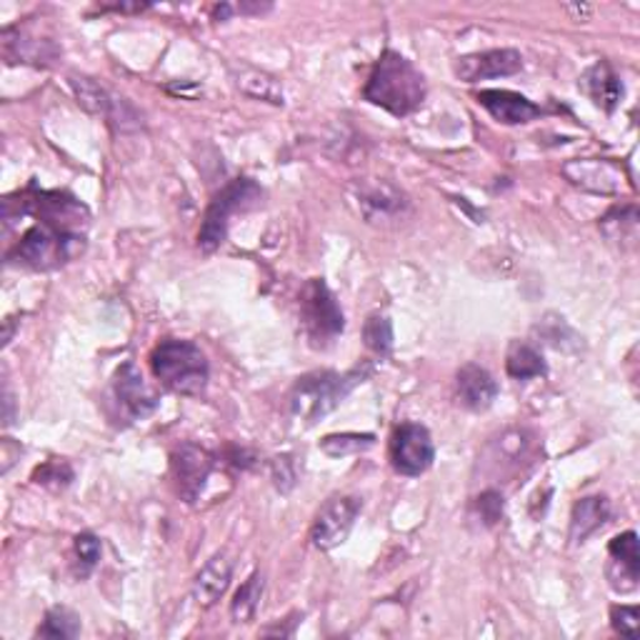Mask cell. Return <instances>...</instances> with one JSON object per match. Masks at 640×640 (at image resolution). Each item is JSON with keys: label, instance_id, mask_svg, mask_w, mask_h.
<instances>
[{"label": "cell", "instance_id": "obj_1", "mask_svg": "<svg viewBox=\"0 0 640 640\" xmlns=\"http://www.w3.org/2000/svg\"><path fill=\"white\" fill-rule=\"evenodd\" d=\"M426 93L428 86L423 73L406 56H400L398 50H386L378 58L363 90L368 103L383 108L398 118L410 116L423 106Z\"/></svg>", "mask_w": 640, "mask_h": 640}, {"label": "cell", "instance_id": "obj_2", "mask_svg": "<svg viewBox=\"0 0 640 640\" xmlns=\"http://www.w3.org/2000/svg\"><path fill=\"white\" fill-rule=\"evenodd\" d=\"M366 376H370L368 366L353 368L346 376L330 373V370L303 376L293 386V390H290V413L300 420H306L308 426H313L320 418L333 413V410L348 398L350 390L358 383H363Z\"/></svg>", "mask_w": 640, "mask_h": 640}, {"label": "cell", "instance_id": "obj_3", "mask_svg": "<svg viewBox=\"0 0 640 640\" xmlns=\"http://www.w3.org/2000/svg\"><path fill=\"white\" fill-rule=\"evenodd\" d=\"M153 376L178 396H200L208 386V360L190 340L168 338L150 353Z\"/></svg>", "mask_w": 640, "mask_h": 640}, {"label": "cell", "instance_id": "obj_4", "mask_svg": "<svg viewBox=\"0 0 640 640\" xmlns=\"http://www.w3.org/2000/svg\"><path fill=\"white\" fill-rule=\"evenodd\" d=\"M83 233H68V230L38 223L18 240V246L10 250L8 258L18 266L33 270H53L66 266L68 260H73L78 253H83Z\"/></svg>", "mask_w": 640, "mask_h": 640}, {"label": "cell", "instance_id": "obj_5", "mask_svg": "<svg viewBox=\"0 0 640 640\" xmlns=\"http://www.w3.org/2000/svg\"><path fill=\"white\" fill-rule=\"evenodd\" d=\"M260 198H263V190H260L256 180L250 178L230 180L206 210L203 226L198 230L200 250H203V253H213L216 248L223 246L230 218L236 213H243V210L256 208L260 203Z\"/></svg>", "mask_w": 640, "mask_h": 640}, {"label": "cell", "instance_id": "obj_6", "mask_svg": "<svg viewBox=\"0 0 640 640\" xmlns=\"http://www.w3.org/2000/svg\"><path fill=\"white\" fill-rule=\"evenodd\" d=\"M18 216H33L38 223L83 236L90 220L88 208L73 196L58 193V190H36V188H28L26 193H20Z\"/></svg>", "mask_w": 640, "mask_h": 640}, {"label": "cell", "instance_id": "obj_7", "mask_svg": "<svg viewBox=\"0 0 640 640\" xmlns=\"http://www.w3.org/2000/svg\"><path fill=\"white\" fill-rule=\"evenodd\" d=\"M300 316H303V326L308 336L316 343H330V340L343 333V310H340L336 296L330 293L326 280L313 278L303 288L300 296Z\"/></svg>", "mask_w": 640, "mask_h": 640}, {"label": "cell", "instance_id": "obj_8", "mask_svg": "<svg viewBox=\"0 0 640 640\" xmlns=\"http://www.w3.org/2000/svg\"><path fill=\"white\" fill-rule=\"evenodd\" d=\"M390 460L400 476H423L436 460V446L428 428L418 423L398 426L390 440Z\"/></svg>", "mask_w": 640, "mask_h": 640}, {"label": "cell", "instance_id": "obj_9", "mask_svg": "<svg viewBox=\"0 0 640 640\" xmlns=\"http://www.w3.org/2000/svg\"><path fill=\"white\" fill-rule=\"evenodd\" d=\"M70 88L78 98V103L83 106L88 113L106 118L108 123H113L120 130H133L140 128V116L130 108L123 98H116L108 88L96 83L88 76H70Z\"/></svg>", "mask_w": 640, "mask_h": 640}, {"label": "cell", "instance_id": "obj_10", "mask_svg": "<svg viewBox=\"0 0 640 640\" xmlns=\"http://www.w3.org/2000/svg\"><path fill=\"white\" fill-rule=\"evenodd\" d=\"M360 508H363V500L353 496L328 500L316 516L313 528H310L313 546L320 550H333L340 543H346V538L356 526V518L360 516Z\"/></svg>", "mask_w": 640, "mask_h": 640}, {"label": "cell", "instance_id": "obj_11", "mask_svg": "<svg viewBox=\"0 0 640 640\" xmlns=\"http://www.w3.org/2000/svg\"><path fill=\"white\" fill-rule=\"evenodd\" d=\"M170 466H173V478L180 498H183L186 503H196L208 483L210 470H213V456L200 446L186 443L176 450Z\"/></svg>", "mask_w": 640, "mask_h": 640}, {"label": "cell", "instance_id": "obj_12", "mask_svg": "<svg viewBox=\"0 0 640 640\" xmlns=\"http://www.w3.org/2000/svg\"><path fill=\"white\" fill-rule=\"evenodd\" d=\"M563 176L570 183L598 196H620L626 176L616 163L598 158H576L563 166Z\"/></svg>", "mask_w": 640, "mask_h": 640}, {"label": "cell", "instance_id": "obj_13", "mask_svg": "<svg viewBox=\"0 0 640 640\" xmlns=\"http://www.w3.org/2000/svg\"><path fill=\"white\" fill-rule=\"evenodd\" d=\"M523 68V58L518 50L500 48V50H486V53L466 56L456 63V73L466 83H478V80L500 78V76H516Z\"/></svg>", "mask_w": 640, "mask_h": 640}, {"label": "cell", "instance_id": "obj_14", "mask_svg": "<svg viewBox=\"0 0 640 640\" xmlns=\"http://www.w3.org/2000/svg\"><path fill=\"white\" fill-rule=\"evenodd\" d=\"M608 553H610L608 566L610 586L620 590V593H628V590H633L638 586L640 578V553L636 530H626V533H620L610 540Z\"/></svg>", "mask_w": 640, "mask_h": 640}, {"label": "cell", "instance_id": "obj_15", "mask_svg": "<svg viewBox=\"0 0 640 640\" xmlns=\"http://www.w3.org/2000/svg\"><path fill=\"white\" fill-rule=\"evenodd\" d=\"M113 390H116V398L120 400V406H123L130 413V418H136V420L153 413L160 403L158 396L153 393V388L146 383L143 376H140V370L133 363L120 366V370L116 373Z\"/></svg>", "mask_w": 640, "mask_h": 640}, {"label": "cell", "instance_id": "obj_16", "mask_svg": "<svg viewBox=\"0 0 640 640\" xmlns=\"http://www.w3.org/2000/svg\"><path fill=\"white\" fill-rule=\"evenodd\" d=\"M478 103L506 126H523L543 116V108L513 90H480Z\"/></svg>", "mask_w": 640, "mask_h": 640}, {"label": "cell", "instance_id": "obj_17", "mask_svg": "<svg viewBox=\"0 0 640 640\" xmlns=\"http://www.w3.org/2000/svg\"><path fill=\"white\" fill-rule=\"evenodd\" d=\"M3 53L8 63H28V66H53L60 58V48L53 40L33 38L20 33L16 28L3 30Z\"/></svg>", "mask_w": 640, "mask_h": 640}, {"label": "cell", "instance_id": "obj_18", "mask_svg": "<svg viewBox=\"0 0 640 640\" xmlns=\"http://www.w3.org/2000/svg\"><path fill=\"white\" fill-rule=\"evenodd\" d=\"M456 390L458 400L468 410H488L498 398V383L496 378L480 366H463L456 376Z\"/></svg>", "mask_w": 640, "mask_h": 640}, {"label": "cell", "instance_id": "obj_19", "mask_svg": "<svg viewBox=\"0 0 640 640\" xmlns=\"http://www.w3.org/2000/svg\"><path fill=\"white\" fill-rule=\"evenodd\" d=\"M230 578H233V560H230L226 553H218L210 558L193 583L196 603L203 608L216 606L220 596L228 590Z\"/></svg>", "mask_w": 640, "mask_h": 640}, {"label": "cell", "instance_id": "obj_20", "mask_svg": "<svg viewBox=\"0 0 640 640\" xmlns=\"http://www.w3.org/2000/svg\"><path fill=\"white\" fill-rule=\"evenodd\" d=\"M580 88H583L588 98L593 100L598 108H603L606 113H613L620 100H623V83H620V78L608 63H598L590 68L583 80H580Z\"/></svg>", "mask_w": 640, "mask_h": 640}, {"label": "cell", "instance_id": "obj_21", "mask_svg": "<svg viewBox=\"0 0 640 640\" xmlns=\"http://www.w3.org/2000/svg\"><path fill=\"white\" fill-rule=\"evenodd\" d=\"M610 518V503L603 496H588L580 498L573 516H570V540L573 543H583L596 530L603 528Z\"/></svg>", "mask_w": 640, "mask_h": 640}, {"label": "cell", "instance_id": "obj_22", "mask_svg": "<svg viewBox=\"0 0 640 640\" xmlns=\"http://www.w3.org/2000/svg\"><path fill=\"white\" fill-rule=\"evenodd\" d=\"M600 228L608 240H613L618 246H636L638 240V208L623 206L613 208L610 213L600 220Z\"/></svg>", "mask_w": 640, "mask_h": 640}, {"label": "cell", "instance_id": "obj_23", "mask_svg": "<svg viewBox=\"0 0 640 640\" xmlns=\"http://www.w3.org/2000/svg\"><path fill=\"white\" fill-rule=\"evenodd\" d=\"M236 83L238 88H243L248 96L268 100V103L273 106H283V88L276 83V78L260 73V70L240 68L236 73Z\"/></svg>", "mask_w": 640, "mask_h": 640}, {"label": "cell", "instance_id": "obj_24", "mask_svg": "<svg viewBox=\"0 0 640 640\" xmlns=\"http://www.w3.org/2000/svg\"><path fill=\"white\" fill-rule=\"evenodd\" d=\"M506 368H508V376L516 380H530V378H538L546 373L543 356H540L536 348H530L528 343H513L506 360Z\"/></svg>", "mask_w": 640, "mask_h": 640}, {"label": "cell", "instance_id": "obj_25", "mask_svg": "<svg viewBox=\"0 0 640 640\" xmlns=\"http://www.w3.org/2000/svg\"><path fill=\"white\" fill-rule=\"evenodd\" d=\"M260 598H263V576L253 573L243 586L238 588L233 603H230V616H233V623H248V620L256 616V610L260 606Z\"/></svg>", "mask_w": 640, "mask_h": 640}, {"label": "cell", "instance_id": "obj_26", "mask_svg": "<svg viewBox=\"0 0 640 640\" xmlns=\"http://www.w3.org/2000/svg\"><path fill=\"white\" fill-rule=\"evenodd\" d=\"M373 443L376 436L370 433H336L320 440V450L330 458H343L350 453H360V450H368Z\"/></svg>", "mask_w": 640, "mask_h": 640}, {"label": "cell", "instance_id": "obj_27", "mask_svg": "<svg viewBox=\"0 0 640 640\" xmlns=\"http://www.w3.org/2000/svg\"><path fill=\"white\" fill-rule=\"evenodd\" d=\"M80 633V618L68 608L48 610L43 626L38 628L40 638H76Z\"/></svg>", "mask_w": 640, "mask_h": 640}, {"label": "cell", "instance_id": "obj_28", "mask_svg": "<svg viewBox=\"0 0 640 640\" xmlns=\"http://www.w3.org/2000/svg\"><path fill=\"white\" fill-rule=\"evenodd\" d=\"M366 346L378 356H388L393 348V326L386 316H370L363 330Z\"/></svg>", "mask_w": 640, "mask_h": 640}, {"label": "cell", "instance_id": "obj_29", "mask_svg": "<svg viewBox=\"0 0 640 640\" xmlns=\"http://www.w3.org/2000/svg\"><path fill=\"white\" fill-rule=\"evenodd\" d=\"M360 203H363L368 218H378V216L386 218L390 213H396V210H400L403 200H400V196L393 193L388 186H380L363 193V200H360Z\"/></svg>", "mask_w": 640, "mask_h": 640}, {"label": "cell", "instance_id": "obj_30", "mask_svg": "<svg viewBox=\"0 0 640 640\" xmlns=\"http://www.w3.org/2000/svg\"><path fill=\"white\" fill-rule=\"evenodd\" d=\"M610 623L620 636L638 638L640 633V608L638 606H613L610 608Z\"/></svg>", "mask_w": 640, "mask_h": 640}, {"label": "cell", "instance_id": "obj_31", "mask_svg": "<svg viewBox=\"0 0 640 640\" xmlns=\"http://www.w3.org/2000/svg\"><path fill=\"white\" fill-rule=\"evenodd\" d=\"M33 480L40 486L66 488L70 480H73V470H70V466L63 463V460H53V463H46L43 468H38Z\"/></svg>", "mask_w": 640, "mask_h": 640}, {"label": "cell", "instance_id": "obj_32", "mask_svg": "<svg viewBox=\"0 0 640 640\" xmlns=\"http://www.w3.org/2000/svg\"><path fill=\"white\" fill-rule=\"evenodd\" d=\"M76 556L86 570H90L100 560V540L93 533L76 536Z\"/></svg>", "mask_w": 640, "mask_h": 640}, {"label": "cell", "instance_id": "obj_33", "mask_svg": "<svg viewBox=\"0 0 640 640\" xmlns=\"http://www.w3.org/2000/svg\"><path fill=\"white\" fill-rule=\"evenodd\" d=\"M478 510H480V516H483V520L488 526H493L500 520V516H503V496L496 493V490H488V493H483L478 498Z\"/></svg>", "mask_w": 640, "mask_h": 640}, {"label": "cell", "instance_id": "obj_34", "mask_svg": "<svg viewBox=\"0 0 640 640\" xmlns=\"http://www.w3.org/2000/svg\"><path fill=\"white\" fill-rule=\"evenodd\" d=\"M273 480L278 490H290L296 486L293 460H290L288 456H280L273 460Z\"/></svg>", "mask_w": 640, "mask_h": 640}, {"label": "cell", "instance_id": "obj_35", "mask_svg": "<svg viewBox=\"0 0 640 640\" xmlns=\"http://www.w3.org/2000/svg\"><path fill=\"white\" fill-rule=\"evenodd\" d=\"M13 423V396H10V390L6 388V426Z\"/></svg>", "mask_w": 640, "mask_h": 640}]
</instances>
